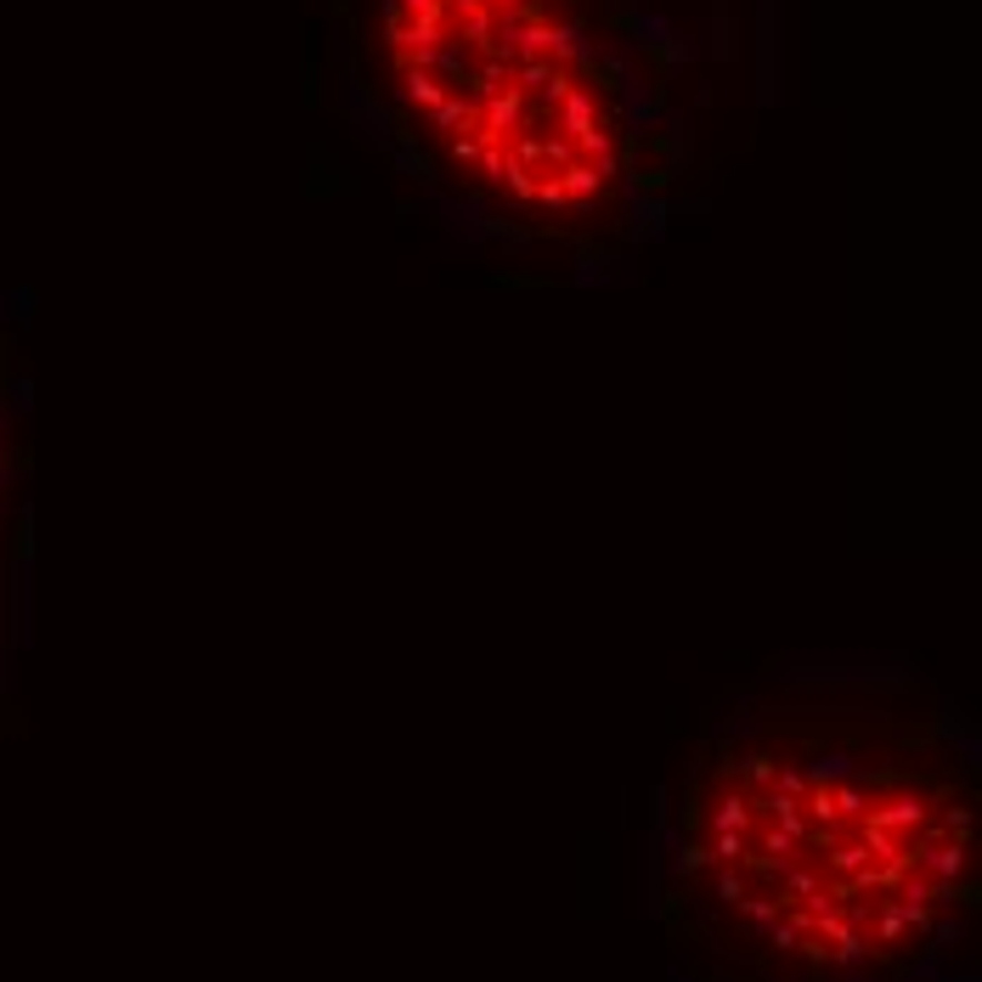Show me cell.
<instances>
[{"label": "cell", "mask_w": 982, "mask_h": 982, "mask_svg": "<svg viewBox=\"0 0 982 982\" xmlns=\"http://www.w3.org/2000/svg\"><path fill=\"white\" fill-rule=\"evenodd\" d=\"M684 819V892L717 914L712 949H763L779 976L802 965L887 971L920 954L971 865V796L960 774L876 757L847 740L779 746L712 763Z\"/></svg>", "instance_id": "6da1fadb"}]
</instances>
